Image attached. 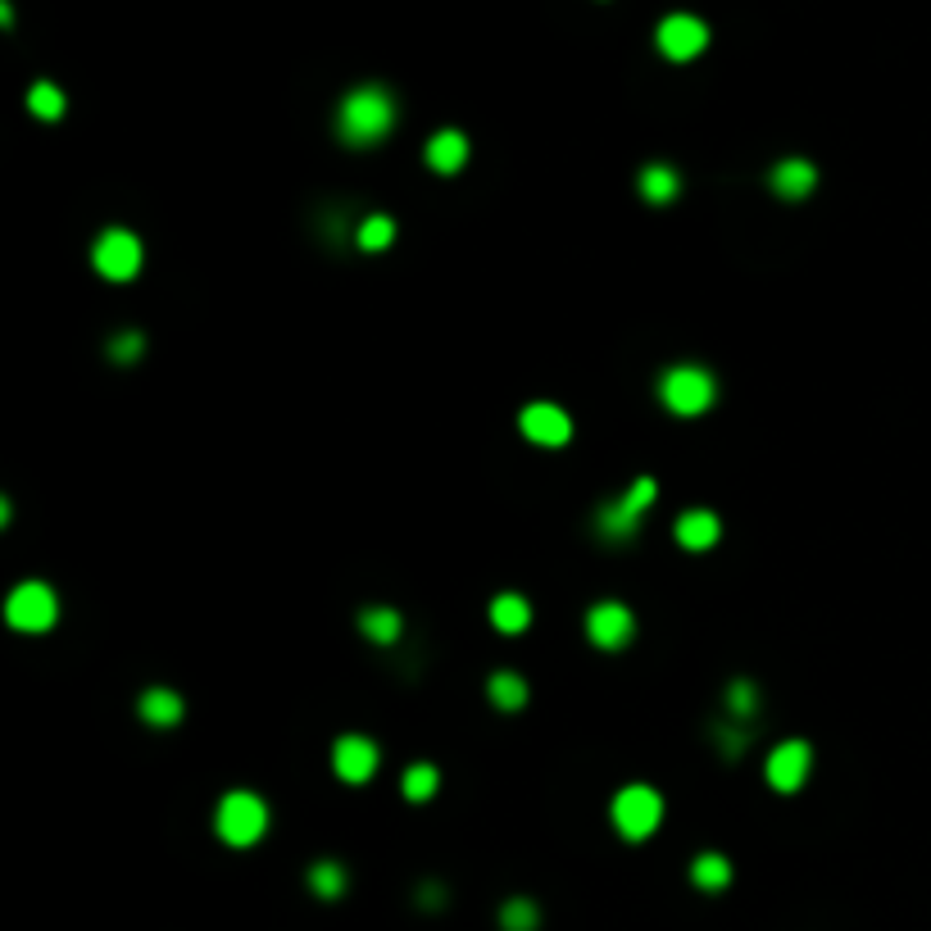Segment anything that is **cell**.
<instances>
[{
  "label": "cell",
  "instance_id": "cell-9",
  "mask_svg": "<svg viewBox=\"0 0 931 931\" xmlns=\"http://www.w3.org/2000/svg\"><path fill=\"white\" fill-rule=\"evenodd\" d=\"M808 768H814V749H808L804 741H782L764 764L768 787L782 791V795H795L808 782Z\"/></svg>",
  "mask_w": 931,
  "mask_h": 931
},
{
  "label": "cell",
  "instance_id": "cell-18",
  "mask_svg": "<svg viewBox=\"0 0 931 931\" xmlns=\"http://www.w3.org/2000/svg\"><path fill=\"white\" fill-rule=\"evenodd\" d=\"M359 632H364L369 641H377V645H396L400 632H405V618L396 609H364V614H359Z\"/></svg>",
  "mask_w": 931,
  "mask_h": 931
},
{
  "label": "cell",
  "instance_id": "cell-13",
  "mask_svg": "<svg viewBox=\"0 0 931 931\" xmlns=\"http://www.w3.org/2000/svg\"><path fill=\"white\" fill-rule=\"evenodd\" d=\"M768 187L782 196V200H800L818 187V168L808 164V160H782V164H772L768 173Z\"/></svg>",
  "mask_w": 931,
  "mask_h": 931
},
{
  "label": "cell",
  "instance_id": "cell-26",
  "mask_svg": "<svg viewBox=\"0 0 931 931\" xmlns=\"http://www.w3.org/2000/svg\"><path fill=\"white\" fill-rule=\"evenodd\" d=\"M713 745H718V755L723 759H741L745 755V745H749V728L745 723H713Z\"/></svg>",
  "mask_w": 931,
  "mask_h": 931
},
{
  "label": "cell",
  "instance_id": "cell-6",
  "mask_svg": "<svg viewBox=\"0 0 931 931\" xmlns=\"http://www.w3.org/2000/svg\"><path fill=\"white\" fill-rule=\"evenodd\" d=\"M55 618H59V600L46 582H19L5 595V622L14 632H46V627H55Z\"/></svg>",
  "mask_w": 931,
  "mask_h": 931
},
{
  "label": "cell",
  "instance_id": "cell-22",
  "mask_svg": "<svg viewBox=\"0 0 931 931\" xmlns=\"http://www.w3.org/2000/svg\"><path fill=\"white\" fill-rule=\"evenodd\" d=\"M392 242H396V223L386 219V214H369L364 223L354 228V246H359V251H369V255L386 251Z\"/></svg>",
  "mask_w": 931,
  "mask_h": 931
},
{
  "label": "cell",
  "instance_id": "cell-19",
  "mask_svg": "<svg viewBox=\"0 0 931 931\" xmlns=\"http://www.w3.org/2000/svg\"><path fill=\"white\" fill-rule=\"evenodd\" d=\"M690 882H696L700 891H723V886L732 882V863H728V854H713V850L696 854V859H690Z\"/></svg>",
  "mask_w": 931,
  "mask_h": 931
},
{
  "label": "cell",
  "instance_id": "cell-15",
  "mask_svg": "<svg viewBox=\"0 0 931 931\" xmlns=\"http://www.w3.org/2000/svg\"><path fill=\"white\" fill-rule=\"evenodd\" d=\"M673 532H677L682 550H709V546H718V536H723V523H718V514H709V509H686Z\"/></svg>",
  "mask_w": 931,
  "mask_h": 931
},
{
  "label": "cell",
  "instance_id": "cell-3",
  "mask_svg": "<svg viewBox=\"0 0 931 931\" xmlns=\"http://www.w3.org/2000/svg\"><path fill=\"white\" fill-rule=\"evenodd\" d=\"M659 400L682 418H696L718 400V382L700 364H673L664 377H659Z\"/></svg>",
  "mask_w": 931,
  "mask_h": 931
},
{
  "label": "cell",
  "instance_id": "cell-21",
  "mask_svg": "<svg viewBox=\"0 0 931 931\" xmlns=\"http://www.w3.org/2000/svg\"><path fill=\"white\" fill-rule=\"evenodd\" d=\"M400 791H405V800H414V804H428V800L441 791V772H437L432 764H409L405 777H400Z\"/></svg>",
  "mask_w": 931,
  "mask_h": 931
},
{
  "label": "cell",
  "instance_id": "cell-17",
  "mask_svg": "<svg viewBox=\"0 0 931 931\" xmlns=\"http://www.w3.org/2000/svg\"><path fill=\"white\" fill-rule=\"evenodd\" d=\"M491 622L500 627V632H509V637H519V632H527V622H532V605L523 595H496L491 600Z\"/></svg>",
  "mask_w": 931,
  "mask_h": 931
},
{
  "label": "cell",
  "instance_id": "cell-5",
  "mask_svg": "<svg viewBox=\"0 0 931 931\" xmlns=\"http://www.w3.org/2000/svg\"><path fill=\"white\" fill-rule=\"evenodd\" d=\"M654 496H659L654 477H637L632 491H627L622 500L600 504V514H595L600 536H605V540H632L641 532V519H645V509L654 504Z\"/></svg>",
  "mask_w": 931,
  "mask_h": 931
},
{
  "label": "cell",
  "instance_id": "cell-30",
  "mask_svg": "<svg viewBox=\"0 0 931 931\" xmlns=\"http://www.w3.org/2000/svg\"><path fill=\"white\" fill-rule=\"evenodd\" d=\"M441 899H445V891H441V886H437V891L428 886V891H423V909H441Z\"/></svg>",
  "mask_w": 931,
  "mask_h": 931
},
{
  "label": "cell",
  "instance_id": "cell-14",
  "mask_svg": "<svg viewBox=\"0 0 931 931\" xmlns=\"http://www.w3.org/2000/svg\"><path fill=\"white\" fill-rule=\"evenodd\" d=\"M137 713H141V723H150V728H177V723H183V713H187V705H183L177 690L150 686L146 696L137 700Z\"/></svg>",
  "mask_w": 931,
  "mask_h": 931
},
{
  "label": "cell",
  "instance_id": "cell-25",
  "mask_svg": "<svg viewBox=\"0 0 931 931\" xmlns=\"http://www.w3.org/2000/svg\"><path fill=\"white\" fill-rule=\"evenodd\" d=\"M27 109H33L37 118H46V124H55V118L65 114V92H59L55 82H37L33 92H27Z\"/></svg>",
  "mask_w": 931,
  "mask_h": 931
},
{
  "label": "cell",
  "instance_id": "cell-4",
  "mask_svg": "<svg viewBox=\"0 0 931 931\" xmlns=\"http://www.w3.org/2000/svg\"><path fill=\"white\" fill-rule=\"evenodd\" d=\"M609 818H614V831L622 840H645L659 831V823H664V795H659L654 787H622L609 804Z\"/></svg>",
  "mask_w": 931,
  "mask_h": 931
},
{
  "label": "cell",
  "instance_id": "cell-28",
  "mask_svg": "<svg viewBox=\"0 0 931 931\" xmlns=\"http://www.w3.org/2000/svg\"><path fill=\"white\" fill-rule=\"evenodd\" d=\"M723 700H728V713L736 718V723H749V718L759 713V690L749 686V682H732Z\"/></svg>",
  "mask_w": 931,
  "mask_h": 931
},
{
  "label": "cell",
  "instance_id": "cell-12",
  "mask_svg": "<svg viewBox=\"0 0 931 931\" xmlns=\"http://www.w3.org/2000/svg\"><path fill=\"white\" fill-rule=\"evenodd\" d=\"M333 768H337L341 782L364 787L369 777L377 772V745H373L369 736H341V741L333 745Z\"/></svg>",
  "mask_w": 931,
  "mask_h": 931
},
{
  "label": "cell",
  "instance_id": "cell-8",
  "mask_svg": "<svg viewBox=\"0 0 931 931\" xmlns=\"http://www.w3.org/2000/svg\"><path fill=\"white\" fill-rule=\"evenodd\" d=\"M586 637L600 650H627L637 637V618L627 605H618V600H600V605H591V614H586Z\"/></svg>",
  "mask_w": 931,
  "mask_h": 931
},
{
  "label": "cell",
  "instance_id": "cell-1",
  "mask_svg": "<svg viewBox=\"0 0 931 931\" xmlns=\"http://www.w3.org/2000/svg\"><path fill=\"white\" fill-rule=\"evenodd\" d=\"M396 96L386 86L369 82V86H354V92L337 105V137L346 146H377L392 137L396 128Z\"/></svg>",
  "mask_w": 931,
  "mask_h": 931
},
{
  "label": "cell",
  "instance_id": "cell-29",
  "mask_svg": "<svg viewBox=\"0 0 931 931\" xmlns=\"http://www.w3.org/2000/svg\"><path fill=\"white\" fill-rule=\"evenodd\" d=\"M141 354H146V337H141V333H118V337H109V359H114V364H137Z\"/></svg>",
  "mask_w": 931,
  "mask_h": 931
},
{
  "label": "cell",
  "instance_id": "cell-11",
  "mask_svg": "<svg viewBox=\"0 0 931 931\" xmlns=\"http://www.w3.org/2000/svg\"><path fill=\"white\" fill-rule=\"evenodd\" d=\"M519 432L532 445L555 450V445H568V437H573V418H568L559 405H550V400H536V405H527L519 414Z\"/></svg>",
  "mask_w": 931,
  "mask_h": 931
},
{
  "label": "cell",
  "instance_id": "cell-10",
  "mask_svg": "<svg viewBox=\"0 0 931 931\" xmlns=\"http://www.w3.org/2000/svg\"><path fill=\"white\" fill-rule=\"evenodd\" d=\"M654 42H659V50L673 59V65H686V59H696L709 46V27L696 14H668L664 23H659Z\"/></svg>",
  "mask_w": 931,
  "mask_h": 931
},
{
  "label": "cell",
  "instance_id": "cell-20",
  "mask_svg": "<svg viewBox=\"0 0 931 931\" xmlns=\"http://www.w3.org/2000/svg\"><path fill=\"white\" fill-rule=\"evenodd\" d=\"M677 191H682L677 168H668V164L641 168V196H645L650 205H668V200H677Z\"/></svg>",
  "mask_w": 931,
  "mask_h": 931
},
{
  "label": "cell",
  "instance_id": "cell-2",
  "mask_svg": "<svg viewBox=\"0 0 931 931\" xmlns=\"http://www.w3.org/2000/svg\"><path fill=\"white\" fill-rule=\"evenodd\" d=\"M214 831L219 840H228L232 850H246L268 831V804L255 791H228L219 800V814H214Z\"/></svg>",
  "mask_w": 931,
  "mask_h": 931
},
{
  "label": "cell",
  "instance_id": "cell-27",
  "mask_svg": "<svg viewBox=\"0 0 931 931\" xmlns=\"http://www.w3.org/2000/svg\"><path fill=\"white\" fill-rule=\"evenodd\" d=\"M500 927H504V931H536V927H540V909L532 905V899H504Z\"/></svg>",
  "mask_w": 931,
  "mask_h": 931
},
{
  "label": "cell",
  "instance_id": "cell-24",
  "mask_svg": "<svg viewBox=\"0 0 931 931\" xmlns=\"http://www.w3.org/2000/svg\"><path fill=\"white\" fill-rule=\"evenodd\" d=\"M310 891L318 899H341L346 895V868L341 863H314L310 868Z\"/></svg>",
  "mask_w": 931,
  "mask_h": 931
},
{
  "label": "cell",
  "instance_id": "cell-7",
  "mask_svg": "<svg viewBox=\"0 0 931 931\" xmlns=\"http://www.w3.org/2000/svg\"><path fill=\"white\" fill-rule=\"evenodd\" d=\"M92 264L105 282H132L141 274V242L128 228H109L96 236L92 246Z\"/></svg>",
  "mask_w": 931,
  "mask_h": 931
},
{
  "label": "cell",
  "instance_id": "cell-23",
  "mask_svg": "<svg viewBox=\"0 0 931 931\" xmlns=\"http://www.w3.org/2000/svg\"><path fill=\"white\" fill-rule=\"evenodd\" d=\"M487 690H491V705L504 709V713H514V709L527 705V682H523L519 673H496Z\"/></svg>",
  "mask_w": 931,
  "mask_h": 931
},
{
  "label": "cell",
  "instance_id": "cell-16",
  "mask_svg": "<svg viewBox=\"0 0 931 931\" xmlns=\"http://www.w3.org/2000/svg\"><path fill=\"white\" fill-rule=\"evenodd\" d=\"M428 168L432 173H441V177H450V173H459L464 164H468V137L464 132H455V128H445V132H437L432 141H428Z\"/></svg>",
  "mask_w": 931,
  "mask_h": 931
}]
</instances>
